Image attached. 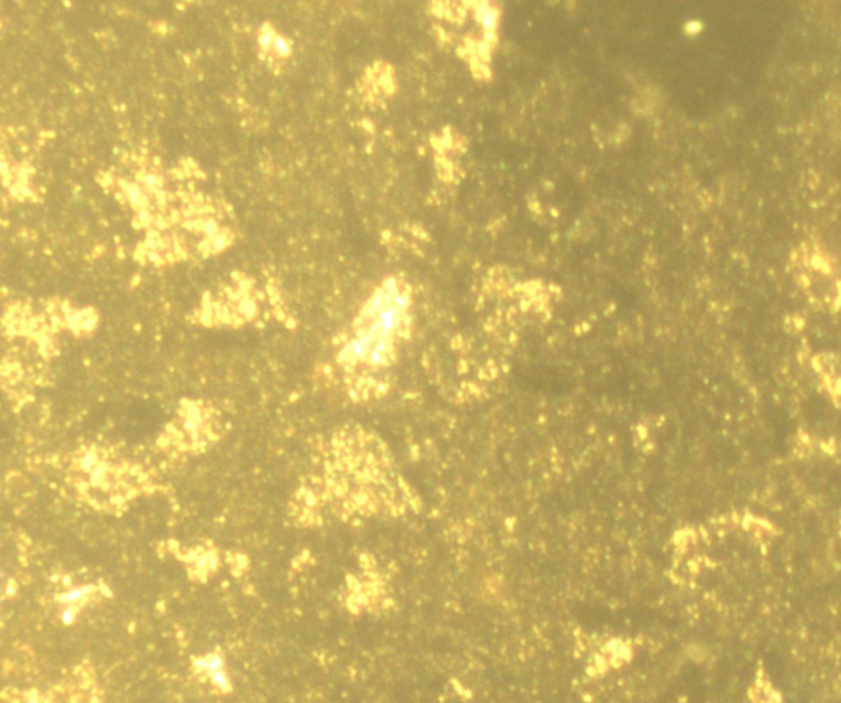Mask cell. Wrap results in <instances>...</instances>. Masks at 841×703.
Returning a JSON list of instances; mask_svg holds the SVG:
<instances>
[{"label": "cell", "instance_id": "cell-1", "mask_svg": "<svg viewBox=\"0 0 841 703\" xmlns=\"http://www.w3.org/2000/svg\"><path fill=\"white\" fill-rule=\"evenodd\" d=\"M410 306L405 286L396 280L381 283L365 302L355 332L340 352V360L352 367L375 368L388 364L410 321Z\"/></svg>", "mask_w": 841, "mask_h": 703}, {"label": "cell", "instance_id": "cell-2", "mask_svg": "<svg viewBox=\"0 0 841 703\" xmlns=\"http://www.w3.org/2000/svg\"><path fill=\"white\" fill-rule=\"evenodd\" d=\"M197 666L204 672V676H208L209 679L214 682V685H217V687L221 689L229 687V677H227L224 671V664H222L221 658H217V656H208V658L199 659Z\"/></svg>", "mask_w": 841, "mask_h": 703}, {"label": "cell", "instance_id": "cell-3", "mask_svg": "<svg viewBox=\"0 0 841 703\" xmlns=\"http://www.w3.org/2000/svg\"><path fill=\"white\" fill-rule=\"evenodd\" d=\"M265 52H271L278 58H288V56H291V53H293V43L288 40V38L281 36L276 33L275 38H273L271 45L268 46Z\"/></svg>", "mask_w": 841, "mask_h": 703}]
</instances>
